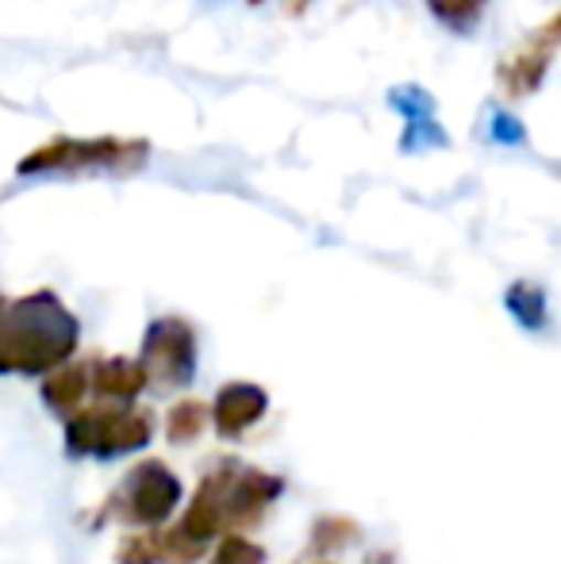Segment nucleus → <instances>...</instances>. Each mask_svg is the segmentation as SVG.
Here are the masks:
<instances>
[{
  "label": "nucleus",
  "instance_id": "13",
  "mask_svg": "<svg viewBox=\"0 0 561 564\" xmlns=\"http://www.w3.org/2000/svg\"><path fill=\"white\" fill-rule=\"evenodd\" d=\"M201 431H204V403H196V400L177 403V408L170 411V419H165L170 442H193Z\"/></svg>",
  "mask_w": 561,
  "mask_h": 564
},
{
  "label": "nucleus",
  "instance_id": "12",
  "mask_svg": "<svg viewBox=\"0 0 561 564\" xmlns=\"http://www.w3.org/2000/svg\"><path fill=\"white\" fill-rule=\"evenodd\" d=\"M485 4L488 0H427V8L454 31H470L477 15L485 12Z\"/></svg>",
  "mask_w": 561,
  "mask_h": 564
},
{
  "label": "nucleus",
  "instance_id": "3",
  "mask_svg": "<svg viewBox=\"0 0 561 564\" xmlns=\"http://www.w3.org/2000/svg\"><path fill=\"white\" fill-rule=\"evenodd\" d=\"M154 434L147 411H82L66 419V446L77 457H116L142 449Z\"/></svg>",
  "mask_w": 561,
  "mask_h": 564
},
{
  "label": "nucleus",
  "instance_id": "10",
  "mask_svg": "<svg viewBox=\"0 0 561 564\" xmlns=\"http://www.w3.org/2000/svg\"><path fill=\"white\" fill-rule=\"evenodd\" d=\"M85 392H89V369H85V365H62L58 372H51V377L43 380L46 408L66 419L74 415V408L85 400Z\"/></svg>",
  "mask_w": 561,
  "mask_h": 564
},
{
  "label": "nucleus",
  "instance_id": "2",
  "mask_svg": "<svg viewBox=\"0 0 561 564\" xmlns=\"http://www.w3.org/2000/svg\"><path fill=\"white\" fill-rule=\"evenodd\" d=\"M150 147L142 139H66L54 134L51 142L20 158V177H82V173H136L147 165Z\"/></svg>",
  "mask_w": 561,
  "mask_h": 564
},
{
  "label": "nucleus",
  "instance_id": "17",
  "mask_svg": "<svg viewBox=\"0 0 561 564\" xmlns=\"http://www.w3.org/2000/svg\"><path fill=\"white\" fill-rule=\"evenodd\" d=\"M493 139H500V142H524V131H519V119L496 116V119H493Z\"/></svg>",
  "mask_w": 561,
  "mask_h": 564
},
{
  "label": "nucleus",
  "instance_id": "1",
  "mask_svg": "<svg viewBox=\"0 0 561 564\" xmlns=\"http://www.w3.org/2000/svg\"><path fill=\"white\" fill-rule=\"evenodd\" d=\"M77 346V319L54 292H31L0 307V372L58 369Z\"/></svg>",
  "mask_w": 561,
  "mask_h": 564
},
{
  "label": "nucleus",
  "instance_id": "6",
  "mask_svg": "<svg viewBox=\"0 0 561 564\" xmlns=\"http://www.w3.org/2000/svg\"><path fill=\"white\" fill-rule=\"evenodd\" d=\"M561 51V12L550 15L539 31L524 39L508 58L496 66V85L508 100H527L539 93V85L547 82V69Z\"/></svg>",
  "mask_w": 561,
  "mask_h": 564
},
{
  "label": "nucleus",
  "instance_id": "9",
  "mask_svg": "<svg viewBox=\"0 0 561 564\" xmlns=\"http://www.w3.org/2000/svg\"><path fill=\"white\" fill-rule=\"evenodd\" d=\"M147 388V369L142 361H128V357H108V361L93 365V392L105 400H136Z\"/></svg>",
  "mask_w": 561,
  "mask_h": 564
},
{
  "label": "nucleus",
  "instance_id": "20",
  "mask_svg": "<svg viewBox=\"0 0 561 564\" xmlns=\"http://www.w3.org/2000/svg\"><path fill=\"white\" fill-rule=\"evenodd\" d=\"M0 307H4V300H0Z\"/></svg>",
  "mask_w": 561,
  "mask_h": 564
},
{
  "label": "nucleus",
  "instance_id": "5",
  "mask_svg": "<svg viewBox=\"0 0 561 564\" xmlns=\"http://www.w3.org/2000/svg\"><path fill=\"white\" fill-rule=\"evenodd\" d=\"M142 369H147V384L158 392H173L193 380L196 369V338L193 327L181 319H158L150 323L147 338H142Z\"/></svg>",
  "mask_w": 561,
  "mask_h": 564
},
{
  "label": "nucleus",
  "instance_id": "4",
  "mask_svg": "<svg viewBox=\"0 0 561 564\" xmlns=\"http://www.w3.org/2000/svg\"><path fill=\"white\" fill-rule=\"evenodd\" d=\"M177 503H181L177 476H173L162 460H139L128 473V480H123V488L108 499V511H112L116 519L154 527V522H162Z\"/></svg>",
  "mask_w": 561,
  "mask_h": 564
},
{
  "label": "nucleus",
  "instance_id": "16",
  "mask_svg": "<svg viewBox=\"0 0 561 564\" xmlns=\"http://www.w3.org/2000/svg\"><path fill=\"white\" fill-rule=\"evenodd\" d=\"M358 538V527H354L350 519H323L320 527H315V545L320 550H331V545H346Z\"/></svg>",
  "mask_w": 561,
  "mask_h": 564
},
{
  "label": "nucleus",
  "instance_id": "15",
  "mask_svg": "<svg viewBox=\"0 0 561 564\" xmlns=\"http://www.w3.org/2000/svg\"><path fill=\"white\" fill-rule=\"evenodd\" d=\"M266 561V553L258 550L255 542H247V538H224L219 542V553H216V561L212 564H262Z\"/></svg>",
  "mask_w": 561,
  "mask_h": 564
},
{
  "label": "nucleus",
  "instance_id": "19",
  "mask_svg": "<svg viewBox=\"0 0 561 564\" xmlns=\"http://www.w3.org/2000/svg\"><path fill=\"white\" fill-rule=\"evenodd\" d=\"M250 4H266V0H250Z\"/></svg>",
  "mask_w": 561,
  "mask_h": 564
},
{
  "label": "nucleus",
  "instance_id": "14",
  "mask_svg": "<svg viewBox=\"0 0 561 564\" xmlns=\"http://www.w3.org/2000/svg\"><path fill=\"white\" fill-rule=\"evenodd\" d=\"M116 561H120V564H154V561H162V538H158V534L128 538V542L116 550Z\"/></svg>",
  "mask_w": 561,
  "mask_h": 564
},
{
  "label": "nucleus",
  "instance_id": "7",
  "mask_svg": "<svg viewBox=\"0 0 561 564\" xmlns=\"http://www.w3.org/2000/svg\"><path fill=\"white\" fill-rule=\"evenodd\" d=\"M389 105L404 116V139L400 150L416 154V150H431V147H446V131H442L439 116H434V97L423 93L420 85H400L389 93Z\"/></svg>",
  "mask_w": 561,
  "mask_h": 564
},
{
  "label": "nucleus",
  "instance_id": "18",
  "mask_svg": "<svg viewBox=\"0 0 561 564\" xmlns=\"http://www.w3.org/2000/svg\"><path fill=\"white\" fill-rule=\"evenodd\" d=\"M292 8H296V12H300V8H308V0H292Z\"/></svg>",
  "mask_w": 561,
  "mask_h": 564
},
{
  "label": "nucleus",
  "instance_id": "8",
  "mask_svg": "<svg viewBox=\"0 0 561 564\" xmlns=\"http://www.w3.org/2000/svg\"><path fill=\"white\" fill-rule=\"evenodd\" d=\"M266 403L270 400L258 384H227L212 403V423L224 438H239L266 415Z\"/></svg>",
  "mask_w": 561,
  "mask_h": 564
},
{
  "label": "nucleus",
  "instance_id": "11",
  "mask_svg": "<svg viewBox=\"0 0 561 564\" xmlns=\"http://www.w3.org/2000/svg\"><path fill=\"white\" fill-rule=\"evenodd\" d=\"M504 304H508V312L516 315L524 327L539 330L542 323H547V292H542L539 284H531V281L511 284L508 296H504Z\"/></svg>",
  "mask_w": 561,
  "mask_h": 564
}]
</instances>
